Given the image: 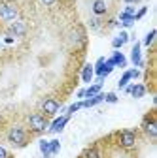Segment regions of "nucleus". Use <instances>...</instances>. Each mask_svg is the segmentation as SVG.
<instances>
[{"label":"nucleus","instance_id":"obj_32","mask_svg":"<svg viewBox=\"0 0 157 158\" xmlns=\"http://www.w3.org/2000/svg\"><path fill=\"white\" fill-rule=\"evenodd\" d=\"M83 96H85V90H83V89L78 90V98H83Z\"/></svg>","mask_w":157,"mask_h":158},{"label":"nucleus","instance_id":"obj_16","mask_svg":"<svg viewBox=\"0 0 157 158\" xmlns=\"http://www.w3.org/2000/svg\"><path fill=\"white\" fill-rule=\"evenodd\" d=\"M119 19H121L123 27H132V23H134V19H132L131 15H127V13H121V15H119Z\"/></svg>","mask_w":157,"mask_h":158},{"label":"nucleus","instance_id":"obj_20","mask_svg":"<svg viewBox=\"0 0 157 158\" xmlns=\"http://www.w3.org/2000/svg\"><path fill=\"white\" fill-rule=\"evenodd\" d=\"M146 11H148V8L144 6V8H140L138 11H134V15H132V19H134V21H138V19H142L144 15H146Z\"/></svg>","mask_w":157,"mask_h":158},{"label":"nucleus","instance_id":"obj_24","mask_svg":"<svg viewBox=\"0 0 157 158\" xmlns=\"http://www.w3.org/2000/svg\"><path fill=\"white\" fill-rule=\"evenodd\" d=\"M104 100H106V102H110V104H115V102H117V96H115L114 92H110V94H106V96H104Z\"/></svg>","mask_w":157,"mask_h":158},{"label":"nucleus","instance_id":"obj_26","mask_svg":"<svg viewBox=\"0 0 157 158\" xmlns=\"http://www.w3.org/2000/svg\"><path fill=\"white\" fill-rule=\"evenodd\" d=\"M112 45H114V47H115V49H119V47H121V45H123V40H121V38H119V36H117V38H115V40H114V42H112Z\"/></svg>","mask_w":157,"mask_h":158},{"label":"nucleus","instance_id":"obj_30","mask_svg":"<svg viewBox=\"0 0 157 158\" xmlns=\"http://www.w3.org/2000/svg\"><path fill=\"white\" fill-rule=\"evenodd\" d=\"M4 42H6V44H13V36H6Z\"/></svg>","mask_w":157,"mask_h":158},{"label":"nucleus","instance_id":"obj_7","mask_svg":"<svg viewBox=\"0 0 157 158\" xmlns=\"http://www.w3.org/2000/svg\"><path fill=\"white\" fill-rule=\"evenodd\" d=\"M121 145L127 147V149L134 145V134H132L131 130H123V132H121Z\"/></svg>","mask_w":157,"mask_h":158},{"label":"nucleus","instance_id":"obj_17","mask_svg":"<svg viewBox=\"0 0 157 158\" xmlns=\"http://www.w3.org/2000/svg\"><path fill=\"white\" fill-rule=\"evenodd\" d=\"M40 151H42V154H44V156H47V158H49V154H51V151H49V141L42 139V141H40Z\"/></svg>","mask_w":157,"mask_h":158},{"label":"nucleus","instance_id":"obj_33","mask_svg":"<svg viewBox=\"0 0 157 158\" xmlns=\"http://www.w3.org/2000/svg\"><path fill=\"white\" fill-rule=\"evenodd\" d=\"M127 4H132V2H140V0H125Z\"/></svg>","mask_w":157,"mask_h":158},{"label":"nucleus","instance_id":"obj_13","mask_svg":"<svg viewBox=\"0 0 157 158\" xmlns=\"http://www.w3.org/2000/svg\"><path fill=\"white\" fill-rule=\"evenodd\" d=\"M131 94H132V98H142L146 94V87L144 85H132L131 87Z\"/></svg>","mask_w":157,"mask_h":158},{"label":"nucleus","instance_id":"obj_27","mask_svg":"<svg viewBox=\"0 0 157 158\" xmlns=\"http://www.w3.org/2000/svg\"><path fill=\"white\" fill-rule=\"evenodd\" d=\"M123 13H127V15H131V17H132V15H134V8H132V6H127Z\"/></svg>","mask_w":157,"mask_h":158},{"label":"nucleus","instance_id":"obj_23","mask_svg":"<svg viewBox=\"0 0 157 158\" xmlns=\"http://www.w3.org/2000/svg\"><path fill=\"white\" fill-rule=\"evenodd\" d=\"M155 34H157V30H151V32H150V34L146 36V40H144V44H146V45H150V44L153 42V38H155Z\"/></svg>","mask_w":157,"mask_h":158},{"label":"nucleus","instance_id":"obj_6","mask_svg":"<svg viewBox=\"0 0 157 158\" xmlns=\"http://www.w3.org/2000/svg\"><path fill=\"white\" fill-rule=\"evenodd\" d=\"M10 34H11V36H17V38L25 36V34H27V25H25V23H21V21L13 23V25L10 27Z\"/></svg>","mask_w":157,"mask_h":158},{"label":"nucleus","instance_id":"obj_28","mask_svg":"<svg viewBox=\"0 0 157 158\" xmlns=\"http://www.w3.org/2000/svg\"><path fill=\"white\" fill-rule=\"evenodd\" d=\"M119 38L123 40V44H127V42H129V34H127V32H121V34H119Z\"/></svg>","mask_w":157,"mask_h":158},{"label":"nucleus","instance_id":"obj_8","mask_svg":"<svg viewBox=\"0 0 157 158\" xmlns=\"http://www.w3.org/2000/svg\"><path fill=\"white\" fill-rule=\"evenodd\" d=\"M131 58H132V64H134V66H140V64H142V56H140V44H136V45L132 47Z\"/></svg>","mask_w":157,"mask_h":158},{"label":"nucleus","instance_id":"obj_31","mask_svg":"<svg viewBox=\"0 0 157 158\" xmlns=\"http://www.w3.org/2000/svg\"><path fill=\"white\" fill-rule=\"evenodd\" d=\"M55 2V0H42V4H46V6H51Z\"/></svg>","mask_w":157,"mask_h":158},{"label":"nucleus","instance_id":"obj_15","mask_svg":"<svg viewBox=\"0 0 157 158\" xmlns=\"http://www.w3.org/2000/svg\"><path fill=\"white\" fill-rule=\"evenodd\" d=\"M132 79V75H131V70L129 72H125L123 75H121V79H119V89H123V87H127L129 85V81Z\"/></svg>","mask_w":157,"mask_h":158},{"label":"nucleus","instance_id":"obj_18","mask_svg":"<svg viewBox=\"0 0 157 158\" xmlns=\"http://www.w3.org/2000/svg\"><path fill=\"white\" fill-rule=\"evenodd\" d=\"M146 132H148V135H150V137H155V135H157V124H155V123L146 124Z\"/></svg>","mask_w":157,"mask_h":158},{"label":"nucleus","instance_id":"obj_3","mask_svg":"<svg viewBox=\"0 0 157 158\" xmlns=\"http://www.w3.org/2000/svg\"><path fill=\"white\" fill-rule=\"evenodd\" d=\"M17 8L13 4H8V2H2L0 4V19L2 21H13V19L17 17Z\"/></svg>","mask_w":157,"mask_h":158},{"label":"nucleus","instance_id":"obj_19","mask_svg":"<svg viewBox=\"0 0 157 158\" xmlns=\"http://www.w3.org/2000/svg\"><path fill=\"white\" fill-rule=\"evenodd\" d=\"M83 154H85V158H101V156H99V151L93 149V147H91V149H85Z\"/></svg>","mask_w":157,"mask_h":158},{"label":"nucleus","instance_id":"obj_25","mask_svg":"<svg viewBox=\"0 0 157 158\" xmlns=\"http://www.w3.org/2000/svg\"><path fill=\"white\" fill-rule=\"evenodd\" d=\"M89 27L95 28V30H96V28H101V21H99V19H91V21H89Z\"/></svg>","mask_w":157,"mask_h":158},{"label":"nucleus","instance_id":"obj_21","mask_svg":"<svg viewBox=\"0 0 157 158\" xmlns=\"http://www.w3.org/2000/svg\"><path fill=\"white\" fill-rule=\"evenodd\" d=\"M59 147H61V143H59L57 139H53V141L49 143V151H51L53 154H55V152H59Z\"/></svg>","mask_w":157,"mask_h":158},{"label":"nucleus","instance_id":"obj_12","mask_svg":"<svg viewBox=\"0 0 157 158\" xmlns=\"http://www.w3.org/2000/svg\"><path fill=\"white\" fill-rule=\"evenodd\" d=\"M110 60L114 62V66H125V56H123V53H119V51H115L114 55H112V58H110Z\"/></svg>","mask_w":157,"mask_h":158},{"label":"nucleus","instance_id":"obj_9","mask_svg":"<svg viewBox=\"0 0 157 158\" xmlns=\"http://www.w3.org/2000/svg\"><path fill=\"white\" fill-rule=\"evenodd\" d=\"M102 100H104V94L99 92L96 96H91L89 100H85V102H82V104H83V107H93V106H96V104H101Z\"/></svg>","mask_w":157,"mask_h":158},{"label":"nucleus","instance_id":"obj_11","mask_svg":"<svg viewBox=\"0 0 157 158\" xmlns=\"http://www.w3.org/2000/svg\"><path fill=\"white\" fill-rule=\"evenodd\" d=\"M93 79V66L91 64H85L83 66V72H82V81L83 83H89Z\"/></svg>","mask_w":157,"mask_h":158},{"label":"nucleus","instance_id":"obj_29","mask_svg":"<svg viewBox=\"0 0 157 158\" xmlns=\"http://www.w3.org/2000/svg\"><path fill=\"white\" fill-rule=\"evenodd\" d=\"M0 158H8V151L4 147H0Z\"/></svg>","mask_w":157,"mask_h":158},{"label":"nucleus","instance_id":"obj_5","mask_svg":"<svg viewBox=\"0 0 157 158\" xmlns=\"http://www.w3.org/2000/svg\"><path fill=\"white\" fill-rule=\"evenodd\" d=\"M59 102L57 100H51V98H47V100H44V104H42V109H44V113L46 115H55L57 111H59Z\"/></svg>","mask_w":157,"mask_h":158},{"label":"nucleus","instance_id":"obj_14","mask_svg":"<svg viewBox=\"0 0 157 158\" xmlns=\"http://www.w3.org/2000/svg\"><path fill=\"white\" fill-rule=\"evenodd\" d=\"M101 89H102V85H101V83H96V85H93V87H89V89L85 90V96H87V98H91V96H96V94L101 92Z\"/></svg>","mask_w":157,"mask_h":158},{"label":"nucleus","instance_id":"obj_22","mask_svg":"<svg viewBox=\"0 0 157 158\" xmlns=\"http://www.w3.org/2000/svg\"><path fill=\"white\" fill-rule=\"evenodd\" d=\"M82 107H83V104H82V102H78V104H72V106L68 107V115H72L74 111H78V109H82Z\"/></svg>","mask_w":157,"mask_h":158},{"label":"nucleus","instance_id":"obj_4","mask_svg":"<svg viewBox=\"0 0 157 158\" xmlns=\"http://www.w3.org/2000/svg\"><path fill=\"white\" fill-rule=\"evenodd\" d=\"M68 121H70V115H65V117L55 118V121L51 123V126H49V132H63V128L66 126Z\"/></svg>","mask_w":157,"mask_h":158},{"label":"nucleus","instance_id":"obj_34","mask_svg":"<svg viewBox=\"0 0 157 158\" xmlns=\"http://www.w3.org/2000/svg\"><path fill=\"white\" fill-rule=\"evenodd\" d=\"M44 158H47V156H44Z\"/></svg>","mask_w":157,"mask_h":158},{"label":"nucleus","instance_id":"obj_1","mask_svg":"<svg viewBox=\"0 0 157 158\" xmlns=\"http://www.w3.org/2000/svg\"><path fill=\"white\" fill-rule=\"evenodd\" d=\"M8 139L15 147H25L27 145V134H25V130L21 126H13L10 130V134H8Z\"/></svg>","mask_w":157,"mask_h":158},{"label":"nucleus","instance_id":"obj_2","mask_svg":"<svg viewBox=\"0 0 157 158\" xmlns=\"http://www.w3.org/2000/svg\"><path fill=\"white\" fill-rule=\"evenodd\" d=\"M29 124L34 132H44L47 128V121H46V117L44 115H38V113H32L29 117Z\"/></svg>","mask_w":157,"mask_h":158},{"label":"nucleus","instance_id":"obj_10","mask_svg":"<svg viewBox=\"0 0 157 158\" xmlns=\"http://www.w3.org/2000/svg\"><path fill=\"white\" fill-rule=\"evenodd\" d=\"M93 13H95V15L106 13V4H104V0H95V2H93Z\"/></svg>","mask_w":157,"mask_h":158}]
</instances>
